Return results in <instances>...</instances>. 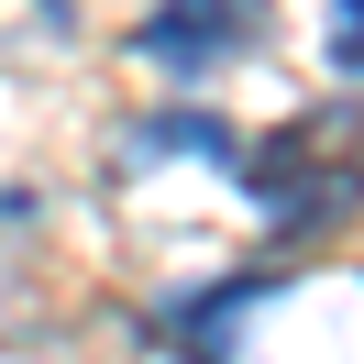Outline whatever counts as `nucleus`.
I'll list each match as a JSON object with an SVG mask.
<instances>
[{"mask_svg":"<svg viewBox=\"0 0 364 364\" xmlns=\"http://www.w3.org/2000/svg\"><path fill=\"white\" fill-rule=\"evenodd\" d=\"M331 67L364 77V0H331Z\"/></svg>","mask_w":364,"mask_h":364,"instance_id":"obj_4","label":"nucleus"},{"mask_svg":"<svg viewBox=\"0 0 364 364\" xmlns=\"http://www.w3.org/2000/svg\"><path fill=\"white\" fill-rule=\"evenodd\" d=\"M254 45V11L243 0H155L144 11V33H133V55H155V67H221V55H243Z\"/></svg>","mask_w":364,"mask_h":364,"instance_id":"obj_2","label":"nucleus"},{"mask_svg":"<svg viewBox=\"0 0 364 364\" xmlns=\"http://www.w3.org/2000/svg\"><path fill=\"white\" fill-rule=\"evenodd\" d=\"M144 155H210V166H232L243 144H232V122H210V111H166V122H144Z\"/></svg>","mask_w":364,"mask_h":364,"instance_id":"obj_3","label":"nucleus"},{"mask_svg":"<svg viewBox=\"0 0 364 364\" xmlns=\"http://www.w3.org/2000/svg\"><path fill=\"white\" fill-rule=\"evenodd\" d=\"M243 188L276 232H320L364 210V100H320V111L276 122L265 144L243 155Z\"/></svg>","mask_w":364,"mask_h":364,"instance_id":"obj_1","label":"nucleus"},{"mask_svg":"<svg viewBox=\"0 0 364 364\" xmlns=\"http://www.w3.org/2000/svg\"><path fill=\"white\" fill-rule=\"evenodd\" d=\"M188 364H221V353H188Z\"/></svg>","mask_w":364,"mask_h":364,"instance_id":"obj_5","label":"nucleus"}]
</instances>
